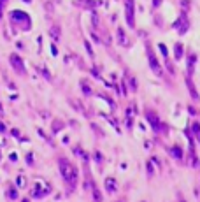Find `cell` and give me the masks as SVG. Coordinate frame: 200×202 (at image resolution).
I'll return each instance as SVG.
<instances>
[{
    "mask_svg": "<svg viewBox=\"0 0 200 202\" xmlns=\"http://www.w3.org/2000/svg\"><path fill=\"white\" fill-rule=\"evenodd\" d=\"M118 42H120V46H123V48L132 46V41H128V35L125 34V30L121 27L118 28Z\"/></svg>",
    "mask_w": 200,
    "mask_h": 202,
    "instance_id": "obj_13",
    "label": "cell"
},
{
    "mask_svg": "<svg viewBox=\"0 0 200 202\" xmlns=\"http://www.w3.org/2000/svg\"><path fill=\"white\" fill-rule=\"evenodd\" d=\"M123 81H125V83H128L130 91H134V93H135V91H137V88H139V83H137L135 76H130L128 72H127V79H123Z\"/></svg>",
    "mask_w": 200,
    "mask_h": 202,
    "instance_id": "obj_18",
    "label": "cell"
},
{
    "mask_svg": "<svg viewBox=\"0 0 200 202\" xmlns=\"http://www.w3.org/2000/svg\"><path fill=\"white\" fill-rule=\"evenodd\" d=\"M193 137H195V142H197V144L200 146V132H198V134H195Z\"/></svg>",
    "mask_w": 200,
    "mask_h": 202,
    "instance_id": "obj_29",
    "label": "cell"
},
{
    "mask_svg": "<svg viewBox=\"0 0 200 202\" xmlns=\"http://www.w3.org/2000/svg\"><path fill=\"white\" fill-rule=\"evenodd\" d=\"M114 202H127V197H120V199H116Z\"/></svg>",
    "mask_w": 200,
    "mask_h": 202,
    "instance_id": "obj_31",
    "label": "cell"
},
{
    "mask_svg": "<svg viewBox=\"0 0 200 202\" xmlns=\"http://www.w3.org/2000/svg\"><path fill=\"white\" fill-rule=\"evenodd\" d=\"M27 160H28V163H30V165H32V163H34V158H32V153H30L28 156H27Z\"/></svg>",
    "mask_w": 200,
    "mask_h": 202,
    "instance_id": "obj_30",
    "label": "cell"
},
{
    "mask_svg": "<svg viewBox=\"0 0 200 202\" xmlns=\"http://www.w3.org/2000/svg\"><path fill=\"white\" fill-rule=\"evenodd\" d=\"M90 128H91L93 132L97 134V137H98V139H104V137H105V134H104V130H102V128H100L98 125H97V123H90Z\"/></svg>",
    "mask_w": 200,
    "mask_h": 202,
    "instance_id": "obj_22",
    "label": "cell"
},
{
    "mask_svg": "<svg viewBox=\"0 0 200 202\" xmlns=\"http://www.w3.org/2000/svg\"><path fill=\"white\" fill-rule=\"evenodd\" d=\"M158 49H160V53L163 56L165 60H169V51H167V46L165 44H158Z\"/></svg>",
    "mask_w": 200,
    "mask_h": 202,
    "instance_id": "obj_24",
    "label": "cell"
},
{
    "mask_svg": "<svg viewBox=\"0 0 200 202\" xmlns=\"http://www.w3.org/2000/svg\"><path fill=\"white\" fill-rule=\"evenodd\" d=\"M149 160L153 162V163H155V167H156L158 171H162V169H163V162H162V158H160L158 155H153V156H151Z\"/></svg>",
    "mask_w": 200,
    "mask_h": 202,
    "instance_id": "obj_23",
    "label": "cell"
},
{
    "mask_svg": "<svg viewBox=\"0 0 200 202\" xmlns=\"http://www.w3.org/2000/svg\"><path fill=\"white\" fill-rule=\"evenodd\" d=\"M104 190H105V193H109V195L118 193L120 183H118V179H116L114 176H105V178H104Z\"/></svg>",
    "mask_w": 200,
    "mask_h": 202,
    "instance_id": "obj_8",
    "label": "cell"
},
{
    "mask_svg": "<svg viewBox=\"0 0 200 202\" xmlns=\"http://www.w3.org/2000/svg\"><path fill=\"white\" fill-rule=\"evenodd\" d=\"M125 127L128 132H134L135 128V116H125Z\"/></svg>",
    "mask_w": 200,
    "mask_h": 202,
    "instance_id": "obj_21",
    "label": "cell"
},
{
    "mask_svg": "<svg viewBox=\"0 0 200 202\" xmlns=\"http://www.w3.org/2000/svg\"><path fill=\"white\" fill-rule=\"evenodd\" d=\"M165 151H167V155L170 156L174 162H177V163H181V162L184 160V148H183V144L181 142H172L170 146H165Z\"/></svg>",
    "mask_w": 200,
    "mask_h": 202,
    "instance_id": "obj_4",
    "label": "cell"
},
{
    "mask_svg": "<svg viewBox=\"0 0 200 202\" xmlns=\"http://www.w3.org/2000/svg\"><path fill=\"white\" fill-rule=\"evenodd\" d=\"M11 62H12V65H14V69L20 72V74H25V67H23V60L20 58L18 55H12L11 56Z\"/></svg>",
    "mask_w": 200,
    "mask_h": 202,
    "instance_id": "obj_15",
    "label": "cell"
},
{
    "mask_svg": "<svg viewBox=\"0 0 200 202\" xmlns=\"http://www.w3.org/2000/svg\"><path fill=\"white\" fill-rule=\"evenodd\" d=\"M65 127H67V123L62 121L60 118H56L53 123H51V134H53V135H56V134H60L62 130H65Z\"/></svg>",
    "mask_w": 200,
    "mask_h": 202,
    "instance_id": "obj_14",
    "label": "cell"
},
{
    "mask_svg": "<svg viewBox=\"0 0 200 202\" xmlns=\"http://www.w3.org/2000/svg\"><path fill=\"white\" fill-rule=\"evenodd\" d=\"M188 112H190V114H191L193 118H195V116H197V114H198V111H197V107H193V105H188Z\"/></svg>",
    "mask_w": 200,
    "mask_h": 202,
    "instance_id": "obj_26",
    "label": "cell"
},
{
    "mask_svg": "<svg viewBox=\"0 0 200 202\" xmlns=\"http://www.w3.org/2000/svg\"><path fill=\"white\" fill-rule=\"evenodd\" d=\"M79 86H81V91H83L84 97H91L93 95V90H91V86H90V83H88V79H81Z\"/></svg>",
    "mask_w": 200,
    "mask_h": 202,
    "instance_id": "obj_16",
    "label": "cell"
},
{
    "mask_svg": "<svg viewBox=\"0 0 200 202\" xmlns=\"http://www.w3.org/2000/svg\"><path fill=\"white\" fill-rule=\"evenodd\" d=\"M51 34H53V37H55V41H58V37H60V28L55 27L53 30H51Z\"/></svg>",
    "mask_w": 200,
    "mask_h": 202,
    "instance_id": "obj_27",
    "label": "cell"
},
{
    "mask_svg": "<svg viewBox=\"0 0 200 202\" xmlns=\"http://www.w3.org/2000/svg\"><path fill=\"white\" fill-rule=\"evenodd\" d=\"M139 202H148V200H139Z\"/></svg>",
    "mask_w": 200,
    "mask_h": 202,
    "instance_id": "obj_32",
    "label": "cell"
},
{
    "mask_svg": "<svg viewBox=\"0 0 200 202\" xmlns=\"http://www.w3.org/2000/svg\"><path fill=\"white\" fill-rule=\"evenodd\" d=\"M146 178H148V179H153V178H155V163L151 160H146Z\"/></svg>",
    "mask_w": 200,
    "mask_h": 202,
    "instance_id": "obj_20",
    "label": "cell"
},
{
    "mask_svg": "<svg viewBox=\"0 0 200 202\" xmlns=\"http://www.w3.org/2000/svg\"><path fill=\"white\" fill-rule=\"evenodd\" d=\"M81 165H83V190L86 193H90L97 186V181H95L91 171H90V163H81Z\"/></svg>",
    "mask_w": 200,
    "mask_h": 202,
    "instance_id": "obj_5",
    "label": "cell"
},
{
    "mask_svg": "<svg viewBox=\"0 0 200 202\" xmlns=\"http://www.w3.org/2000/svg\"><path fill=\"white\" fill-rule=\"evenodd\" d=\"M183 56H184V46L181 42H176L174 44V58H176V62H179Z\"/></svg>",
    "mask_w": 200,
    "mask_h": 202,
    "instance_id": "obj_17",
    "label": "cell"
},
{
    "mask_svg": "<svg viewBox=\"0 0 200 202\" xmlns=\"http://www.w3.org/2000/svg\"><path fill=\"white\" fill-rule=\"evenodd\" d=\"M70 151H72V155H76V156L81 158V163H90L91 162V151H86L81 144H72Z\"/></svg>",
    "mask_w": 200,
    "mask_h": 202,
    "instance_id": "obj_7",
    "label": "cell"
},
{
    "mask_svg": "<svg viewBox=\"0 0 200 202\" xmlns=\"http://www.w3.org/2000/svg\"><path fill=\"white\" fill-rule=\"evenodd\" d=\"M172 28H176L179 32V35H184L188 30H190V18L186 16V13L183 11V13L179 14V18L176 21H174V25H172Z\"/></svg>",
    "mask_w": 200,
    "mask_h": 202,
    "instance_id": "obj_6",
    "label": "cell"
},
{
    "mask_svg": "<svg viewBox=\"0 0 200 202\" xmlns=\"http://www.w3.org/2000/svg\"><path fill=\"white\" fill-rule=\"evenodd\" d=\"M90 193H91L93 202H104V193H102V190H100L98 186H95V188H93Z\"/></svg>",
    "mask_w": 200,
    "mask_h": 202,
    "instance_id": "obj_19",
    "label": "cell"
},
{
    "mask_svg": "<svg viewBox=\"0 0 200 202\" xmlns=\"http://www.w3.org/2000/svg\"><path fill=\"white\" fill-rule=\"evenodd\" d=\"M18 185H20V186H25V178H23V176L18 178Z\"/></svg>",
    "mask_w": 200,
    "mask_h": 202,
    "instance_id": "obj_28",
    "label": "cell"
},
{
    "mask_svg": "<svg viewBox=\"0 0 200 202\" xmlns=\"http://www.w3.org/2000/svg\"><path fill=\"white\" fill-rule=\"evenodd\" d=\"M176 202H188V200H186V197H184V193H183L181 190L176 192Z\"/></svg>",
    "mask_w": 200,
    "mask_h": 202,
    "instance_id": "obj_25",
    "label": "cell"
},
{
    "mask_svg": "<svg viewBox=\"0 0 200 202\" xmlns=\"http://www.w3.org/2000/svg\"><path fill=\"white\" fill-rule=\"evenodd\" d=\"M142 114H144V119L148 121V125H149V128L153 130V134H155L156 139L158 137H162V139L169 137V134H170V125L160 118V114H158L153 107H148V105H146V107L142 109Z\"/></svg>",
    "mask_w": 200,
    "mask_h": 202,
    "instance_id": "obj_2",
    "label": "cell"
},
{
    "mask_svg": "<svg viewBox=\"0 0 200 202\" xmlns=\"http://www.w3.org/2000/svg\"><path fill=\"white\" fill-rule=\"evenodd\" d=\"M127 23H128V27H135V16H134V0H127Z\"/></svg>",
    "mask_w": 200,
    "mask_h": 202,
    "instance_id": "obj_11",
    "label": "cell"
},
{
    "mask_svg": "<svg viewBox=\"0 0 200 202\" xmlns=\"http://www.w3.org/2000/svg\"><path fill=\"white\" fill-rule=\"evenodd\" d=\"M195 65H197V55L195 53H188L186 55V76H193L195 74Z\"/></svg>",
    "mask_w": 200,
    "mask_h": 202,
    "instance_id": "obj_9",
    "label": "cell"
},
{
    "mask_svg": "<svg viewBox=\"0 0 200 202\" xmlns=\"http://www.w3.org/2000/svg\"><path fill=\"white\" fill-rule=\"evenodd\" d=\"M184 81H186V88H188V91H190V97L193 98V102H198L200 95H198V91H197V88H195V83H193L191 76H186Z\"/></svg>",
    "mask_w": 200,
    "mask_h": 202,
    "instance_id": "obj_10",
    "label": "cell"
},
{
    "mask_svg": "<svg viewBox=\"0 0 200 202\" xmlns=\"http://www.w3.org/2000/svg\"><path fill=\"white\" fill-rule=\"evenodd\" d=\"M58 163V171H60V176L63 179L65 186H67V195H72L79 186V181H81V171L79 167L74 163L72 160H69L67 156L60 155L56 158Z\"/></svg>",
    "mask_w": 200,
    "mask_h": 202,
    "instance_id": "obj_1",
    "label": "cell"
},
{
    "mask_svg": "<svg viewBox=\"0 0 200 202\" xmlns=\"http://www.w3.org/2000/svg\"><path fill=\"white\" fill-rule=\"evenodd\" d=\"M146 55H148V63H149L153 74L158 76V77H162L163 76V67H162V63L158 62V58H156V55H155V51H153V48H151L149 42L146 44Z\"/></svg>",
    "mask_w": 200,
    "mask_h": 202,
    "instance_id": "obj_3",
    "label": "cell"
},
{
    "mask_svg": "<svg viewBox=\"0 0 200 202\" xmlns=\"http://www.w3.org/2000/svg\"><path fill=\"white\" fill-rule=\"evenodd\" d=\"M91 160L98 165V169L102 171L104 169V163H105V156H104V153L100 151V149H93L91 151Z\"/></svg>",
    "mask_w": 200,
    "mask_h": 202,
    "instance_id": "obj_12",
    "label": "cell"
}]
</instances>
